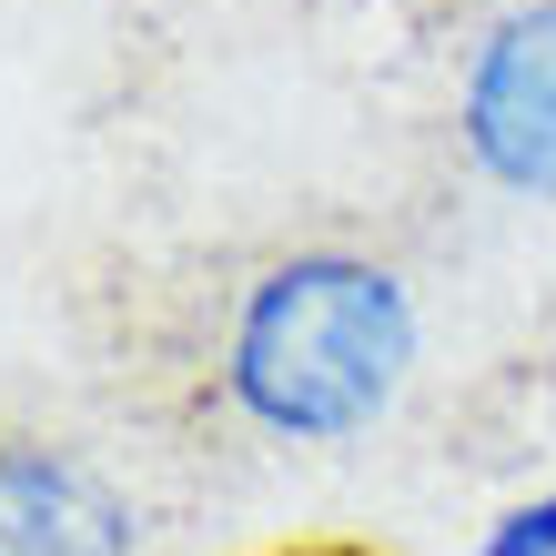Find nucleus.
I'll return each mask as SVG.
<instances>
[{
    "instance_id": "1",
    "label": "nucleus",
    "mask_w": 556,
    "mask_h": 556,
    "mask_svg": "<svg viewBox=\"0 0 556 556\" xmlns=\"http://www.w3.org/2000/svg\"><path fill=\"white\" fill-rule=\"evenodd\" d=\"M405 365H415L405 283L384 264H365V253L314 243V253H283L253 283H233L213 384L243 425L324 445V435H354V425H375L395 405Z\"/></svg>"
},
{
    "instance_id": "2",
    "label": "nucleus",
    "mask_w": 556,
    "mask_h": 556,
    "mask_svg": "<svg viewBox=\"0 0 556 556\" xmlns=\"http://www.w3.org/2000/svg\"><path fill=\"white\" fill-rule=\"evenodd\" d=\"M455 122L506 192H556V0H527L476 41Z\"/></svg>"
},
{
    "instance_id": "3",
    "label": "nucleus",
    "mask_w": 556,
    "mask_h": 556,
    "mask_svg": "<svg viewBox=\"0 0 556 556\" xmlns=\"http://www.w3.org/2000/svg\"><path fill=\"white\" fill-rule=\"evenodd\" d=\"M142 527L91 455L0 425V556H132Z\"/></svg>"
},
{
    "instance_id": "4",
    "label": "nucleus",
    "mask_w": 556,
    "mask_h": 556,
    "mask_svg": "<svg viewBox=\"0 0 556 556\" xmlns=\"http://www.w3.org/2000/svg\"><path fill=\"white\" fill-rule=\"evenodd\" d=\"M485 556H556V496H536V506H516L496 536H485Z\"/></svg>"
},
{
    "instance_id": "5",
    "label": "nucleus",
    "mask_w": 556,
    "mask_h": 556,
    "mask_svg": "<svg viewBox=\"0 0 556 556\" xmlns=\"http://www.w3.org/2000/svg\"><path fill=\"white\" fill-rule=\"evenodd\" d=\"M274 556H375V546H274Z\"/></svg>"
}]
</instances>
